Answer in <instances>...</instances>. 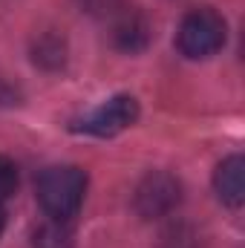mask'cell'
I'll return each instance as SVG.
<instances>
[{
    "mask_svg": "<svg viewBox=\"0 0 245 248\" xmlns=\"http://www.w3.org/2000/svg\"><path fill=\"white\" fill-rule=\"evenodd\" d=\"M3 225H6V217H3V208H0V234H3Z\"/></svg>",
    "mask_w": 245,
    "mask_h": 248,
    "instance_id": "10",
    "label": "cell"
},
{
    "mask_svg": "<svg viewBox=\"0 0 245 248\" xmlns=\"http://www.w3.org/2000/svg\"><path fill=\"white\" fill-rule=\"evenodd\" d=\"M17 190V168L6 156H0V202Z\"/></svg>",
    "mask_w": 245,
    "mask_h": 248,
    "instance_id": "9",
    "label": "cell"
},
{
    "mask_svg": "<svg viewBox=\"0 0 245 248\" xmlns=\"http://www.w3.org/2000/svg\"><path fill=\"white\" fill-rule=\"evenodd\" d=\"M214 187L219 193V199L228 208H240L245 202V162L243 156H228L216 173H214Z\"/></svg>",
    "mask_w": 245,
    "mask_h": 248,
    "instance_id": "6",
    "label": "cell"
},
{
    "mask_svg": "<svg viewBox=\"0 0 245 248\" xmlns=\"http://www.w3.org/2000/svg\"><path fill=\"white\" fill-rule=\"evenodd\" d=\"M84 193H87V173L75 165H55L38 176V202L58 222H66L78 214Z\"/></svg>",
    "mask_w": 245,
    "mask_h": 248,
    "instance_id": "1",
    "label": "cell"
},
{
    "mask_svg": "<svg viewBox=\"0 0 245 248\" xmlns=\"http://www.w3.org/2000/svg\"><path fill=\"white\" fill-rule=\"evenodd\" d=\"M92 17H116L124 9V0H75Z\"/></svg>",
    "mask_w": 245,
    "mask_h": 248,
    "instance_id": "8",
    "label": "cell"
},
{
    "mask_svg": "<svg viewBox=\"0 0 245 248\" xmlns=\"http://www.w3.org/2000/svg\"><path fill=\"white\" fill-rule=\"evenodd\" d=\"M136 119H138V101L133 95H116V98L104 101L98 110H92L78 124V130L104 139V136H116V133L127 130Z\"/></svg>",
    "mask_w": 245,
    "mask_h": 248,
    "instance_id": "3",
    "label": "cell"
},
{
    "mask_svg": "<svg viewBox=\"0 0 245 248\" xmlns=\"http://www.w3.org/2000/svg\"><path fill=\"white\" fill-rule=\"evenodd\" d=\"M113 41L124 52H141L150 44V23L141 12L124 6L113 17Z\"/></svg>",
    "mask_w": 245,
    "mask_h": 248,
    "instance_id": "5",
    "label": "cell"
},
{
    "mask_svg": "<svg viewBox=\"0 0 245 248\" xmlns=\"http://www.w3.org/2000/svg\"><path fill=\"white\" fill-rule=\"evenodd\" d=\"M225 38H228L225 17L205 6V9L187 12L182 17L179 32H176V46H179V52L184 58L202 61V58L216 55L225 46Z\"/></svg>",
    "mask_w": 245,
    "mask_h": 248,
    "instance_id": "2",
    "label": "cell"
},
{
    "mask_svg": "<svg viewBox=\"0 0 245 248\" xmlns=\"http://www.w3.org/2000/svg\"><path fill=\"white\" fill-rule=\"evenodd\" d=\"M182 199V187L170 173H150L136 190V208L141 217H165L170 214Z\"/></svg>",
    "mask_w": 245,
    "mask_h": 248,
    "instance_id": "4",
    "label": "cell"
},
{
    "mask_svg": "<svg viewBox=\"0 0 245 248\" xmlns=\"http://www.w3.org/2000/svg\"><path fill=\"white\" fill-rule=\"evenodd\" d=\"M35 246L38 248H69L72 246V234L63 228V222L52 219V225H44L35 234Z\"/></svg>",
    "mask_w": 245,
    "mask_h": 248,
    "instance_id": "7",
    "label": "cell"
}]
</instances>
